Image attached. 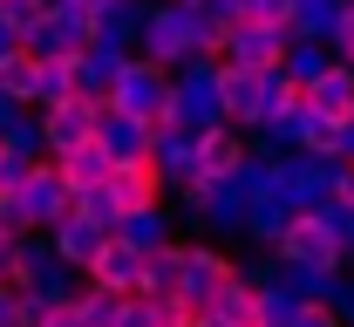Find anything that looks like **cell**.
I'll use <instances>...</instances> for the list:
<instances>
[{
	"label": "cell",
	"instance_id": "obj_1",
	"mask_svg": "<svg viewBox=\"0 0 354 327\" xmlns=\"http://www.w3.org/2000/svg\"><path fill=\"white\" fill-rule=\"evenodd\" d=\"M0 212H7L21 232H28V225H62V218L75 212V185L62 178V164H35V171L21 178V191H14Z\"/></svg>",
	"mask_w": 354,
	"mask_h": 327
},
{
	"label": "cell",
	"instance_id": "obj_2",
	"mask_svg": "<svg viewBox=\"0 0 354 327\" xmlns=\"http://www.w3.org/2000/svg\"><path fill=\"white\" fill-rule=\"evenodd\" d=\"M279 252H286V266L327 273V266H341V225H334L327 212H293V218L279 225Z\"/></svg>",
	"mask_w": 354,
	"mask_h": 327
},
{
	"label": "cell",
	"instance_id": "obj_3",
	"mask_svg": "<svg viewBox=\"0 0 354 327\" xmlns=\"http://www.w3.org/2000/svg\"><path fill=\"white\" fill-rule=\"evenodd\" d=\"M212 89H218V109L232 123H266V102H272V75H266V68H252V62L232 55Z\"/></svg>",
	"mask_w": 354,
	"mask_h": 327
},
{
	"label": "cell",
	"instance_id": "obj_4",
	"mask_svg": "<svg viewBox=\"0 0 354 327\" xmlns=\"http://www.w3.org/2000/svg\"><path fill=\"white\" fill-rule=\"evenodd\" d=\"M109 191H116V205H123L130 218H150V212H157V143H143V150H116V164H109Z\"/></svg>",
	"mask_w": 354,
	"mask_h": 327
},
{
	"label": "cell",
	"instance_id": "obj_5",
	"mask_svg": "<svg viewBox=\"0 0 354 327\" xmlns=\"http://www.w3.org/2000/svg\"><path fill=\"white\" fill-rule=\"evenodd\" d=\"M143 259H150V245H136L130 232H109V239H102V252H95V266H88V280L102 286V293L136 300V293H143Z\"/></svg>",
	"mask_w": 354,
	"mask_h": 327
},
{
	"label": "cell",
	"instance_id": "obj_6",
	"mask_svg": "<svg viewBox=\"0 0 354 327\" xmlns=\"http://www.w3.org/2000/svg\"><path fill=\"white\" fill-rule=\"evenodd\" d=\"M232 286H239V273H232L225 252H198V245H184V280H177V293H184L198 314H212Z\"/></svg>",
	"mask_w": 354,
	"mask_h": 327
},
{
	"label": "cell",
	"instance_id": "obj_7",
	"mask_svg": "<svg viewBox=\"0 0 354 327\" xmlns=\"http://www.w3.org/2000/svg\"><path fill=\"white\" fill-rule=\"evenodd\" d=\"M205 28H212V21L184 0V7H171V14L150 21V55H157V62H171V55H205Z\"/></svg>",
	"mask_w": 354,
	"mask_h": 327
},
{
	"label": "cell",
	"instance_id": "obj_8",
	"mask_svg": "<svg viewBox=\"0 0 354 327\" xmlns=\"http://www.w3.org/2000/svg\"><path fill=\"white\" fill-rule=\"evenodd\" d=\"M55 164H62V178L75 191H95L109 185V164H116V143H109V130H95V137L68 143V150H55Z\"/></svg>",
	"mask_w": 354,
	"mask_h": 327
},
{
	"label": "cell",
	"instance_id": "obj_9",
	"mask_svg": "<svg viewBox=\"0 0 354 327\" xmlns=\"http://www.w3.org/2000/svg\"><path fill=\"white\" fill-rule=\"evenodd\" d=\"M102 130V116H95V89L82 95H62V102H48V123H41V137L55 143V150H68V143H82Z\"/></svg>",
	"mask_w": 354,
	"mask_h": 327
},
{
	"label": "cell",
	"instance_id": "obj_10",
	"mask_svg": "<svg viewBox=\"0 0 354 327\" xmlns=\"http://www.w3.org/2000/svg\"><path fill=\"white\" fill-rule=\"evenodd\" d=\"M239 164H245V150L232 143V130H205L198 137V164H191V191H218L239 178Z\"/></svg>",
	"mask_w": 354,
	"mask_h": 327
},
{
	"label": "cell",
	"instance_id": "obj_11",
	"mask_svg": "<svg viewBox=\"0 0 354 327\" xmlns=\"http://www.w3.org/2000/svg\"><path fill=\"white\" fill-rule=\"evenodd\" d=\"M109 95H116L136 123H143V116H150V109L171 95L164 82H157V55H150V62H116V82H109Z\"/></svg>",
	"mask_w": 354,
	"mask_h": 327
},
{
	"label": "cell",
	"instance_id": "obj_12",
	"mask_svg": "<svg viewBox=\"0 0 354 327\" xmlns=\"http://www.w3.org/2000/svg\"><path fill=\"white\" fill-rule=\"evenodd\" d=\"M0 95H41V48H28L21 35L0 48Z\"/></svg>",
	"mask_w": 354,
	"mask_h": 327
},
{
	"label": "cell",
	"instance_id": "obj_13",
	"mask_svg": "<svg viewBox=\"0 0 354 327\" xmlns=\"http://www.w3.org/2000/svg\"><path fill=\"white\" fill-rule=\"evenodd\" d=\"M293 130H300V143H307L313 157H334L341 143H354V116H341V109H320V102H313Z\"/></svg>",
	"mask_w": 354,
	"mask_h": 327
},
{
	"label": "cell",
	"instance_id": "obj_14",
	"mask_svg": "<svg viewBox=\"0 0 354 327\" xmlns=\"http://www.w3.org/2000/svg\"><path fill=\"white\" fill-rule=\"evenodd\" d=\"M286 35H293V28H259V21H252V28L232 35V55L252 62V68H266V75H279V62H286Z\"/></svg>",
	"mask_w": 354,
	"mask_h": 327
},
{
	"label": "cell",
	"instance_id": "obj_15",
	"mask_svg": "<svg viewBox=\"0 0 354 327\" xmlns=\"http://www.w3.org/2000/svg\"><path fill=\"white\" fill-rule=\"evenodd\" d=\"M225 21H232V35L239 28H293L300 21V0H225Z\"/></svg>",
	"mask_w": 354,
	"mask_h": 327
},
{
	"label": "cell",
	"instance_id": "obj_16",
	"mask_svg": "<svg viewBox=\"0 0 354 327\" xmlns=\"http://www.w3.org/2000/svg\"><path fill=\"white\" fill-rule=\"evenodd\" d=\"M212 314H218L225 327H279V321H272V300H266V293H252L245 280L232 286V293H225Z\"/></svg>",
	"mask_w": 354,
	"mask_h": 327
},
{
	"label": "cell",
	"instance_id": "obj_17",
	"mask_svg": "<svg viewBox=\"0 0 354 327\" xmlns=\"http://www.w3.org/2000/svg\"><path fill=\"white\" fill-rule=\"evenodd\" d=\"M313 109V75H272V102H266V123H300Z\"/></svg>",
	"mask_w": 354,
	"mask_h": 327
},
{
	"label": "cell",
	"instance_id": "obj_18",
	"mask_svg": "<svg viewBox=\"0 0 354 327\" xmlns=\"http://www.w3.org/2000/svg\"><path fill=\"white\" fill-rule=\"evenodd\" d=\"M55 232H62V259H68V266H95V252H102V239H109L102 225H88L82 212H68Z\"/></svg>",
	"mask_w": 354,
	"mask_h": 327
},
{
	"label": "cell",
	"instance_id": "obj_19",
	"mask_svg": "<svg viewBox=\"0 0 354 327\" xmlns=\"http://www.w3.org/2000/svg\"><path fill=\"white\" fill-rule=\"evenodd\" d=\"M177 280H184V252H177V245H150V259H143V293L164 300V293H177Z\"/></svg>",
	"mask_w": 354,
	"mask_h": 327
},
{
	"label": "cell",
	"instance_id": "obj_20",
	"mask_svg": "<svg viewBox=\"0 0 354 327\" xmlns=\"http://www.w3.org/2000/svg\"><path fill=\"white\" fill-rule=\"evenodd\" d=\"M313 102L354 116V75H348V68H320V75H313Z\"/></svg>",
	"mask_w": 354,
	"mask_h": 327
},
{
	"label": "cell",
	"instance_id": "obj_21",
	"mask_svg": "<svg viewBox=\"0 0 354 327\" xmlns=\"http://www.w3.org/2000/svg\"><path fill=\"white\" fill-rule=\"evenodd\" d=\"M48 0H0V28H14V35H41L48 28Z\"/></svg>",
	"mask_w": 354,
	"mask_h": 327
},
{
	"label": "cell",
	"instance_id": "obj_22",
	"mask_svg": "<svg viewBox=\"0 0 354 327\" xmlns=\"http://www.w3.org/2000/svg\"><path fill=\"white\" fill-rule=\"evenodd\" d=\"M28 171H35V164H28V150H21L14 137H0V205L21 191V178H28Z\"/></svg>",
	"mask_w": 354,
	"mask_h": 327
},
{
	"label": "cell",
	"instance_id": "obj_23",
	"mask_svg": "<svg viewBox=\"0 0 354 327\" xmlns=\"http://www.w3.org/2000/svg\"><path fill=\"white\" fill-rule=\"evenodd\" d=\"M35 327H88V307H82V300H55V307H41Z\"/></svg>",
	"mask_w": 354,
	"mask_h": 327
},
{
	"label": "cell",
	"instance_id": "obj_24",
	"mask_svg": "<svg viewBox=\"0 0 354 327\" xmlns=\"http://www.w3.org/2000/svg\"><path fill=\"white\" fill-rule=\"evenodd\" d=\"M293 327H334V307L327 300H293Z\"/></svg>",
	"mask_w": 354,
	"mask_h": 327
},
{
	"label": "cell",
	"instance_id": "obj_25",
	"mask_svg": "<svg viewBox=\"0 0 354 327\" xmlns=\"http://www.w3.org/2000/svg\"><path fill=\"white\" fill-rule=\"evenodd\" d=\"M334 41H341V55L354 62V7H341V21H334Z\"/></svg>",
	"mask_w": 354,
	"mask_h": 327
},
{
	"label": "cell",
	"instance_id": "obj_26",
	"mask_svg": "<svg viewBox=\"0 0 354 327\" xmlns=\"http://www.w3.org/2000/svg\"><path fill=\"white\" fill-rule=\"evenodd\" d=\"M334 198H341V212H354V171H341V178H334Z\"/></svg>",
	"mask_w": 354,
	"mask_h": 327
}]
</instances>
